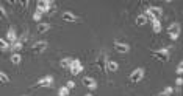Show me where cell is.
<instances>
[{"label":"cell","mask_w":183,"mask_h":96,"mask_svg":"<svg viewBox=\"0 0 183 96\" xmlns=\"http://www.w3.org/2000/svg\"><path fill=\"white\" fill-rule=\"evenodd\" d=\"M106 68H108L110 71L116 73V71L119 70V65H118V62H114V60H108V62H106Z\"/></svg>","instance_id":"cell-14"},{"label":"cell","mask_w":183,"mask_h":96,"mask_svg":"<svg viewBox=\"0 0 183 96\" xmlns=\"http://www.w3.org/2000/svg\"><path fill=\"white\" fill-rule=\"evenodd\" d=\"M85 96H92V95H91V93H88V95H85Z\"/></svg>","instance_id":"cell-30"},{"label":"cell","mask_w":183,"mask_h":96,"mask_svg":"<svg viewBox=\"0 0 183 96\" xmlns=\"http://www.w3.org/2000/svg\"><path fill=\"white\" fill-rule=\"evenodd\" d=\"M152 28H153V33L155 34H158L161 31V23H160V20H152Z\"/></svg>","instance_id":"cell-20"},{"label":"cell","mask_w":183,"mask_h":96,"mask_svg":"<svg viewBox=\"0 0 183 96\" xmlns=\"http://www.w3.org/2000/svg\"><path fill=\"white\" fill-rule=\"evenodd\" d=\"M53 84V78L52 76H44L42 79H39L31 88H41V87H50Z\"/></svg>","instance_id":"cell-6"},{"label":"cell","mask_w":183,"mask_h":96,"mask_svg":"<svg viewBox=\"0 0 183 96\" xmlns=\"http://www.w3.org/2000/svg\"><path fill=\"white\" fill-rule=\"evenodd\" d=\"M175 73L180 74V76H182V73H183V62H180V64L177 65V71H175Z\"/></svg>","instance_id":"cell-24"},{"label":"cell","mask_w":183,"mask_h":96,"mask_svg":"<svg viewBox=\"0 0 183 96\" xmlns=\"http://www.w3.org/2000/svg\"><path fill=\"white\" fill-rule=\"evenodd\" d=\"M0 48H2V51H8L11 50V44L5 39H0Z\"/></svg>","instance_id":"cell-18"},{"label":"cell","mask_w":183,"mask_h":96,"mask_svg":"<svg viewBox=\"0 0 183 96\" xmlns=\"http://www.w3.org/2000/svg\"><path fill=\"white\" fill-rule=\"evenodd\" d=\"M52 9H53V2H50V0H39L38 2L36 11H39L41 14H42V12H47V11H52Z\"/></svg>","instance_id":"cell-3"},{"label":"cell","mask_w":183,"mask_h":96,"mask_svg":"<svg viewBox=\"0 0 183 96\" xmlns=\"http://www.w3.org/2000/svg\"><path fill=\"white\" fill-rule=\"evenodd\" d=\"M147 22H149V19H147V16H144V14H139V16L136 17V25H138V26L146 25Z\"/></svg>","instance_id":"cell-15"},{"label":"cell","mask_w":183,"mask_h":96,"mask_svg":"<svg viewBox=\"0 0 183 96\" xmlns=\"http://www.w3.org/2000/svg\"><path fill=\"white\" fill-rule=\"evenodd\" d=\"M71 65H72V57H64V59L60 60L61 68H71Z\"/></svg>","instance_id":"cell-13"},{"label":"cell","mask_w":183,"mask_h":96,"mask_svg":"<svg viewBox=\"0 0 183 96\" xmlns=\"http://www.w3.org/2000/svg\"><path fill=\"white\" fill-rule=\"evenodd\" d=\"M152 56H153L155 59H158L160 62H167V60H169V51L166 50V48H161V50L153 51Z\"/></svg>","instance_id":"cell-4"},{"label":"cell","mask_w":183,"mask_h":96,"mask_svg":"<svg viewBox=\"0 0 183 96\" xmlns=\"http://www.w3.org/2000/svg\"><path fill=\"white\" fill-rule=\"evenodd\" d=\"M158 96H169V95H166V93H164V92H161V93H160V95H158Z\"/></svg>","instance_id":"cell-29"},{"label":"cell","mask_w":183,"mask_h":96,"mask_svg":"<svg viewBox=\"0 0 183 96\" xmlns=\"http://www.w3.org/2000/svg\"><path fill=\"white\" fill-rule=\"evenodd\" d=\"M106 57H105V53H100L99 56H97V59H96V67L99 68L100 71H105L106 70V62L108 60H105Z\"/></svg>","instance_id":"cell-8"},{"label":"cell","mask_w":183,"mask_h":96,"mask_svg":"<svg viewBox=\"0 0 183 96\" xmlns=\"http://www.w3.org/2000/svg\"><path fill=\"white\" fill-rule=\"evenodd\" d=\"M0 9H2V14H3V17H5V19L8 17V14H6V11H5V6H3V5L0 6Z\"/></svg>","instance_id":"cell-27"},{"label":"cell","mask_w":183,"mask_h":96,"mask_svg":"<svg viewBox=\"0 0 183 96\" xmlns=\"http://www.w3.org/2000/svg\"><path fill=\"white\" fill-rule=\"evenodd\" d=\"M114 48H116V51L121 53V54H127L128 51H130V45L124 44V42H119V40L114 42Z\"/></svg>","instance_id":"cell-9"},{"label":"cell","mask_w":183,"mask_h":96,"mask_svg":"<svg viewBox=\"0 0 183 96\" xmlns=\"http://www.w3.org/2000/svg\"><path fill=\"white\" fill-rule=\"evenodd\" d=\"M66 87H67V88H69V90H71V88H74V87H75V82H74V81H67Z\"/></svg>","instance_id":"cell-25"},{"label":"cell","mask_w":183,"mask_h":96,"mask_svg":"<svg viewBox=\"0 0 183 96\" xmlns=\"http://www.w3.org/2000/svg\"><path fill=\"white\" fill-rule=\"evenodd\" d=\"M41 19H42V14H41L39 11H36L35 14H33V20H35V22H39Z\"/></svg>","instance_id":"cell-23"},{"label":"cell","mask_w":183,"mask_h":96,"mask_svg":"<svg viewBox=\"0 0 183 96\" xmlns=\"http://www.w3.org/2000/svg\"><path fill=\"white\" fill-rule=\"evenodd\" d=\"M81 70H83V65L80 64V60H78V59H72V65H71V68H69L71 74L77 76V74H80Z\"/></svg>","instance_id":"cell-7"},{"label":"cell","mask_w":183,"mask_h":96,"mask_svg":"<svg viewBox=\"0 0 183 96\" xmlns=\"http://www.w3.org/2000/svg\"><path fill=\"white\" fill-rule=\"evenodd\" d=\"M163 92H164L166 95H172V92H174V88H172V87H166V88H164V90H163Z\"/></svg>","instance_id":"cell-26"},{"label":"cell","mask_w":183,"mask_h":96,"mask_svg":"<svg viewBox=\"0 0 183 96\" xmlns=\"http://www.w3.org/2000/svg\"><path fill=\"white\" fill-rule=\"evenodd\" d=\"M6 40H8L10 44H14L16 40H17V34H16V31L13 30V28H10L8 33H6Z\"/></svg>","instance_id":"cell-12"},{"label":"cell","mask_w":183,"mask_h":96,"mask_svg":"<svg viewBox=\"0 0 183 96\" xmlns=\"http://www.w3.org/2000/svg\"><path fill=\"white\" fill-rule=\"evenodd\" d=\"M10 59H11V62L14 64V65H19L20 60H22V56H20L19 53H13V56H11Z\"/></svg>","instance_id":"cell-19"},{"label":"cell","mask_w":183,"mask_h":96,"mask_svg":"<svg viewBox=\"0 0 183 96\" xmlns=\"http://www.w3.org/2000/svg\"><path fill=\"white\" fill-rule=\"evenodd\" d=\"M58 96H69V88H67L66 85L61 87L60 90H58Z\"/></svg>","instance_id":"cell-21"},{"label":"cell","mask_w":183,"mask_h":96,"mask_svg":"<svg viewBox=\"0 0 183 96\" xmlns=\"http://www.w3.org/2000/svg\"><path fill=\"white\" fill-rule=\"evenodd\" d=\"M24 48V45H22V40H16L14 44H11V50L14 51V53H17V51H20Z\"/></svg>","instance_id":"cell-16"},{"label":"cell","mask_w":183,"mask_h":96,"mask_svg":"<svg viewBox=\"0 0 183 96\" xmlns=\"http://www.w3.org/2000/svg\"><path fill=\"white\" fill-rule=\"evenodd\" d=\"M175 84H177V85L180 87V85L183 84V79H182V78H177V81H175Z\"/></svg>","instance_id":"cell-28"},{"label":"cell","mask_w":183,"mask_h":96,"mask_svg":"<svg viewBox=\"0 0 183 96\" xmlns=\"http://www.w3.org/2000/svg\"><path fill=\"white\" fill-rule=\"evenodd\" d=\"M47 45H49V44H47L45 40H41V42H36L35 45L30 48V51L33 54H41V53H44L47 50Z\"/></svg>","instance_id":"cell-5"},{"label":"cell","mask_w":183,"mask_h":96,"mask_svg":"<svg viewBox=\"0 0 183 96\" xmlns=\"http://www.w3.org/2000/svg\"><path fill=\"white\" fill-rule=\"evenodd\" d=\"M81 84H83L85 87H88V88H91V90H96L97 88V82L89 76H85L83 79H81Z\"/></svg>","instance_id":"cell-10"},{"label":"cell","mask_w":183,"mask_h":96,"mask_svg":"<svg viewBox=\"0 0 183 96\" xmlns=\"http://www.w3.org/2000/svg\"><path fill=\"white\" fill-rule=\"evenodd\" d=\"M50 30V25L49 23H39L38 25V34H44L45 31Z\"/></svg>","instance_id":"cell-17"},{"label":"cell","mask_w":183,"mask_h":96,"mask_svg":"<svg viewBox=\"0 0 183 96\" xmlns=\"http://www.w3.org/2000/svg\"><path fill=\"white\" fill-rule=\"evenodd\" d=\"M0 81H2V84H10V78L5 74V71H0Z\"/></svg>","instance_id":"cell-22"},{"label":"cell","mask_w":183,"mask_h":96,"mask_svg":"<svg viewBox=\"0 0 183 96\" xmlns=\"http://www.w3.org/2000/svg\"><path fill=\"white\" fill-rule=\"evenodd\" d=\"M180 23H177V22H174V23H171L167 26V34H169V37H171L172 40H177L179 39V36H180Z\"/></svg>","instance_id":"cell-1"},{"label":"cell","mask_w":183,"mask_h":96,"mask_svg":"<svg viewBox=\"0 0 183 96\" xmlns=\"http://www.w3.org/2000/svg\"><path fill=\"white\" fill-rule=\"evenodd\" d=\"M144 78V68H135L130 73V82L132 84H138L139 81H142Z\"/></svg>","instance_id":"cell-2"},{"label":"cell","mask_w":183,"mask_h":96,"mask_svg":"<svg viewBox=\"0 0 183 96\" xmlns=\"http://www.w3.org/2000/svg\"><path fill=\"white\" fill-rule=\"evenodd\" d=\"M63 20L64 22H71V23H78V17L75 14H72V12H64L63 14Z\"/></svg>","instance_id":"cell-11"}]
</instances>
